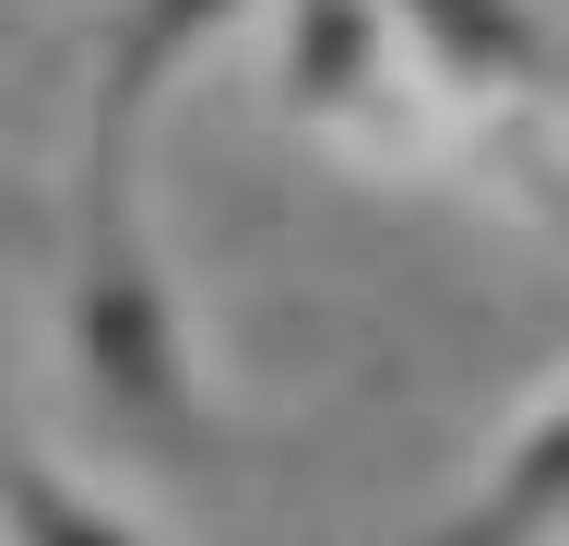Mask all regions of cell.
<instances>
[{
    "instance_id": "cell-4",
    "label": "cell",
    "mask_w": 569,
    "mask_h": 546,
    "mask_svg": "<svg viewBox=\"0 0 569 546\" xmlns=\"http://www.w3.org/2000/svg\"><path fill=\"white\" fill-rule=\"evenodd\" d=\"M569 523V393L533 404L522 428H510V451H498V475L475 487L462 510H439L416 546H533Z\"/></svg>"
},
{
    "instance_id": "cell-1",
    "label": "cell",
    "mask_w": 569,
    "mask_h": 546,
    "mask_svg": "<svg viewBox=\"0 0 569 546\" xmlns=\"http://www.w3.org/2000/svg\"><path fill=\"white\" fill-rule=\"evenodd\" d=\"M60 345L71 380L119 416L154 451H202V380H190V321H178V286L154 238L131 215V179H119V143H96V179H83V226H71V286H60Z\"/></svg>"
},
{
    "instance_id": "cell-2",
    "label": "cell",
    "mask_w": 569,
    "mask_h": 546,
    "mask_svg": "<svg viewBox=\"0 0 569 546\" xmlns=\"http://www.w3.org/2000/svg\"><path fill=\"white\" fill-rule=\"evenodd\" d=\"M391 12L451 96H546L558 83V48L533 24V0H391Z\"/></svg>"
},
{
    "instance_id": "cell-5",
    "label": "cell",
    "mask_w": 569,
    "mask_h": 546,
    "mask_svg": "<svg viewBox=\"0 0 569 546\" xmlns=\"http://www.w3.org/2000/svg\"><path fill=\"white\" fill-rule=\"evenodd\" d=\"M226 12H238V0H131V12H119L107 72H96V143H131V119L167 96V72L226 24Z\"/></svg>"
},
{
    "instance_id": "cell-6",
    "label": "cell",
    "mask_w": 569,
    "mask_h": 546,
    "mask_svg": "<svg viewBox=\"0 0 569 546\" xmlns=\"http://www.w3.org/2000/svg\"><path fill=\"white\" fill-rule=\"evenodd\" d=\"M0 535L12 546H142L131 535V510H107L83 475H60L48 451H0Z\"/></svg>"
},
{
    "instance_id": "cell-7",
    "label": "cell",
    "mask_w": 569,
    "mask_h": 546,
    "mask_svg": "<svg viewBox=\"0 0 569 546\" xmlns=\"http://www.w3.org/2000/svg\"><path fill=\"white\" fill-rule=\"evenodd\" d=\"M0 37H12V0H0Z\"/></svg>"
},
{
    "instance_id": "cell-3",
    "label": "cell",
    "mask_w": 569,
    "mask_h": 546,
    "mask_svg": "<svg viewBox=\"0 0 569 546\" xmlns=\"http://www.w3.org/2000/svg\"><path fill=\"white\" fill-rule=\"evenodd\" d=\"M284 119H391L380 83V0H284Z\"/></svg>"
}]
</instances>
